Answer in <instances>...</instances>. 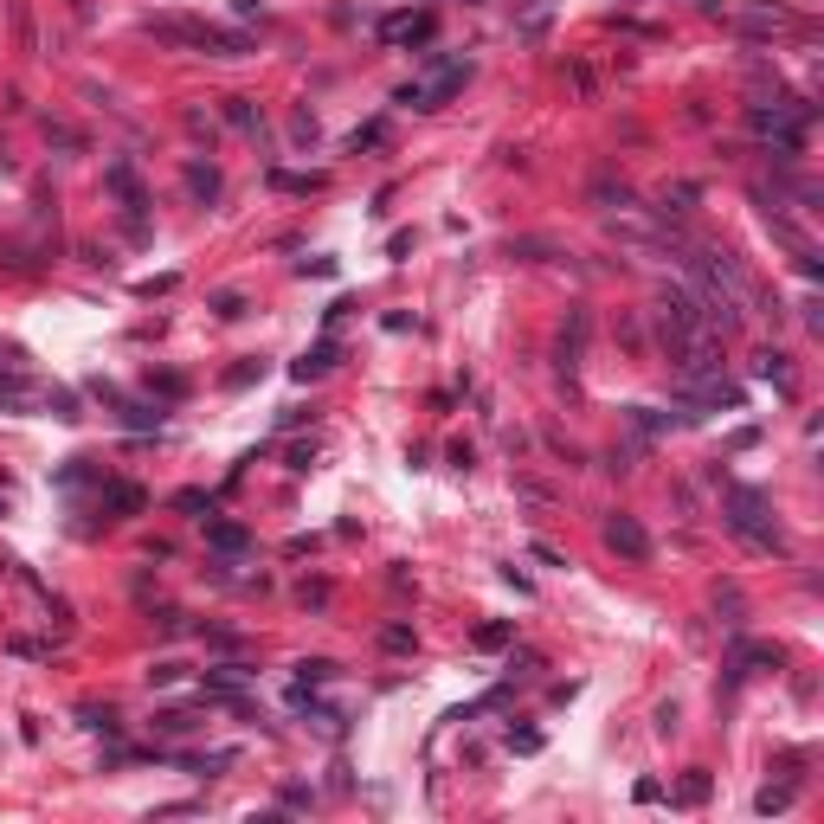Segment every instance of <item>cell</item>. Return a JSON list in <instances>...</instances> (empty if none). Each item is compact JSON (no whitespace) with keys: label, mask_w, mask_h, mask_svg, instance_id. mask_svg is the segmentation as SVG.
Instances as JSON below:
<instances>
[{"label":"cell","mask_w":824,"mask_h":824,"mask_svg":"<svg viewBox=\"0 0 824 824\" xmlns=\"http://www.w3.org/2000/svg\"><path fill=\"white\" fill-rule=\"evenodd\" d=\"M148 39H162V45H194V52H213V58H239L252 39L233 33V26H206V20H142Z\"/></svg>","instance_id":"obj_1"},{"label":"cell","mask_w":824,"mask_h":824,"mask_svg":"<svg viewBox=\"0 0 824 824\" xmlns=\"http://www.w3.org/2000/svg\"><path fill=\"white\" fill-rule=\"evenodd\" d=\"M728 529L740 535V541H754V548H786V535H779V521L767 515V496L760 490H747V483H734L728 490Z\"/></svg>","instance_id":"obj_2"},{"label":"cell","mask_w":824,"mask_h":824,"mask_svg":"<svg viewBox=\"0 0 824 824\" xmlns=\"http://www.w3.org/2000/svg\"><path fill=\"white\" fill-rule=\"evenodd\" d=\"M464 78H471V58H438V71H432V78H419V84H406L400 104H412V110H438L452 91H464Z\"/></svg>","instance_id":"obj_3"},{"label":"cell","mask_w":824,"mask_h":824,"mask_svg":"<svg viewBox=\"0 0 824 824\" xmlns=\"http://www.w3.org/2000/svg\"><path fill=\"white\" fill-rule=\"evenodd\" d=\"M657 303H663V329H709V303L690 283H663Z\"/></svg>","instance_id":"obj_4"},{"label":"cell","mask_w":824,"mask_h":824,"mask_svg":"<svg viewBox=\"0 0 824 824\" xmlns=\"http://www.w3.org/2000/svg\"><path fill=\"white\" fill-rule=\"evenodd\" d=\"M606 548L644 567V561H650V535H644V521H638V515H625V509H619V515H606Z\"/></svg>","instance_id":"obj_5"},{"label":"cell","mask_w":824,"mask_h":824,"mask_svg":"<svg viewBox=\"0 0 824 824\" xmlns=\"http://www.w3.org/2000/svg\"><path fill=\"white\" fill-rule=\"evenodd\" d=\"M206 541L219 554H245L252 548V529H245V521H206Z\"/></svg>","instance_id":"obj_6"},{"label":"cell","mask_w":824,"mask_h":824,"mask_svg":"<svg viewBox=\"0 0 824 824\" xmlns=\"http://www.w3.org/2000/svg\"><path fill=\"white\" fill-rule=\"evenodd\" d=\"M329 367H335V342H316V348L296 361L290 373H296V381H316V373H329Z\"/></svg>","instance_id":"obj_7"},{"label":"cell","mask_w":824,"mask_h":824,"mask_svg":"<svg viewBox=\"0 0 824 824\" xmlns=\"http://www.w3.org/2000/svg\"><path fill=\"white\" fill-rule=\"evenodd\" d=\"M387 39H406V45L432 39V14H419V20H393V26H387Z\"/></svg>","instance_id":"obj_8"},{"label":"cell","mask_w":824,"mask_h":824,"mask_svg":"<svg viewBox=\"0 0 824 824\" xmlns=\"http://www.w3.org/2000/svg\"><path fill=\"white\" fill-rule=\"evenodd\" d=\"M187 187H194V200H213V194H219V168L194 162V168H187Z\"/></svg>","instance_id":"obj_9"},{"label":"cell","mask_w":824,"mask_h":824,"mask_svg":"<svg viewBox=\"0 0 824 824\" xmlns=\"http://www.w3.org/2000/svg\"><path fill=\"white\" fill-rule=\"evenodd\" d=\"M754 373H760V381H773V387H792V367H786V354H760V361H754Z\"/></svg>","instance_id":"obj_10"},{"label":"cell","mask_w":824,"mask_h":824,"mask_svg":"<svg viewBox=\"0 0 824 824\" xmlns=\"http://www.w3.org/2000/svg\"><path fill=\"white\" fill-rule=\"evenodd\" d=\"M226 116H233V123H239V129H252V135H258V129H264V116H258V110H252V104H245V97H233V104H226Z\"/></svg>","instance_id":"obj_11"},{"label":"cell","mask_w":824,"mask_h":824,"mask_svg":"<svg viewBox=\"0 0 824 824\" xmlns=\"http://www.w3.org/2000/svg\"><path fill=\"white\" fill-rule=\"evenodd\" d=\"M26 393H33V387L20 381V373H0V400H7V406H26Z\"/></svg>","instance_id":"obj_12"},{"label":"cell","mask_w":824,"mask_h":824,"mask_svg":"<svg viewBox=\"0 0 824 824\" xmlns=\"http://www.w3.org/2000/svg\"><path fill=\"white\" fill-rule=\"evenodd\" d=\"M110 509L135 515V509H142V490H135V483H116V490H110Z\"/></svg>","instance_id":"obj_13"},{"label":"cell","mask_w":824,"mask_h":824,"mask_svg":"<svg viewBox=\"0 0 824 824\" xmlns=\"http://www.w3.org/2000/svg\"><path fill=\"white\" fill-rule=\"evenodd\" d=\"M677 799H683V805H702V799H709V773H690V779L677 786Z\"/></svg>","instance_id":"obj_14"},{"label":"cell","mask_w":824,"mask_h":824,"mask_svg":"<svg viewBox=\"0 0 824 824\" xmlns=\"http://www.w3.org/2000/svg\"><path fill=\"white\" fill-rule=\"evenodd\" d=\"M296 677H303V683H329V677H335V663H329V657H316V663H296Z\"/></svg>","instance_id":"obj_15"},{"label":"cell","mask_w":824,"mask_h":824,"mask_svg":"<svg viewBox=\"0 0 824 824\" xmlns=\"http://www.w3.org/2000/svg\"><path fill=\"white\" fill-rule=\"evenodd\" d=\"M754 805H760V811H786V805H792V786H767Z\"/></svg>","instance_id":"obj_16"},{"label":"cell","mask_w":824,"mask_h":824,"mask_svg":"<svg viewBox=\"0 0 824 824\" xmlns=\"http://www.w3.org/2000/svg\"><path fill=\"white\" fill-rule=\"evenodd\" d=\"M381 644H387V650H412V631H406V625H387Z\"/></svg>","instance_id":"obj_17"},{"label":"cell","mask_w":824,"mask_h":824,"mask_svg":"<svg viewBox=\"0 0 824 824\" xmlns=\"http://www.w3.org/2000/svg\"><path fill=\"white\" fill-rule=\"evenodd\" d=\"M477 644H483V650H496V644H509V625H483V631H477Z\"/></svg>","instance_id":"obj_18"},{"label":"cell","mask_w":824,"mask_h":824,"mask_svg":"<svg viewBox=\"0 0 824 824\" xmlns=\"http://www.w3.org/2000/svg\"><path fill=\"white\" fill-rule=\"evenodd\" d=\"M277 187H296V194H303V187H323V174H277Z\"/></svg>","instance_id":"obj_19"},{"label":"cell","mask_w":824,"mask_h":824,"mask_svg":"<svg viewBox=\"0 0 824 824\" xmlns=\"http://www.w3.org/2000/svg\"><path fill=\"white\" fill-rule=\"evenodd\" d=\"M233 7H239V14H245V20H252V14H258V20H264V0H233Z\"/></svg>","instance_id":"obj_20"}]
</instances>
